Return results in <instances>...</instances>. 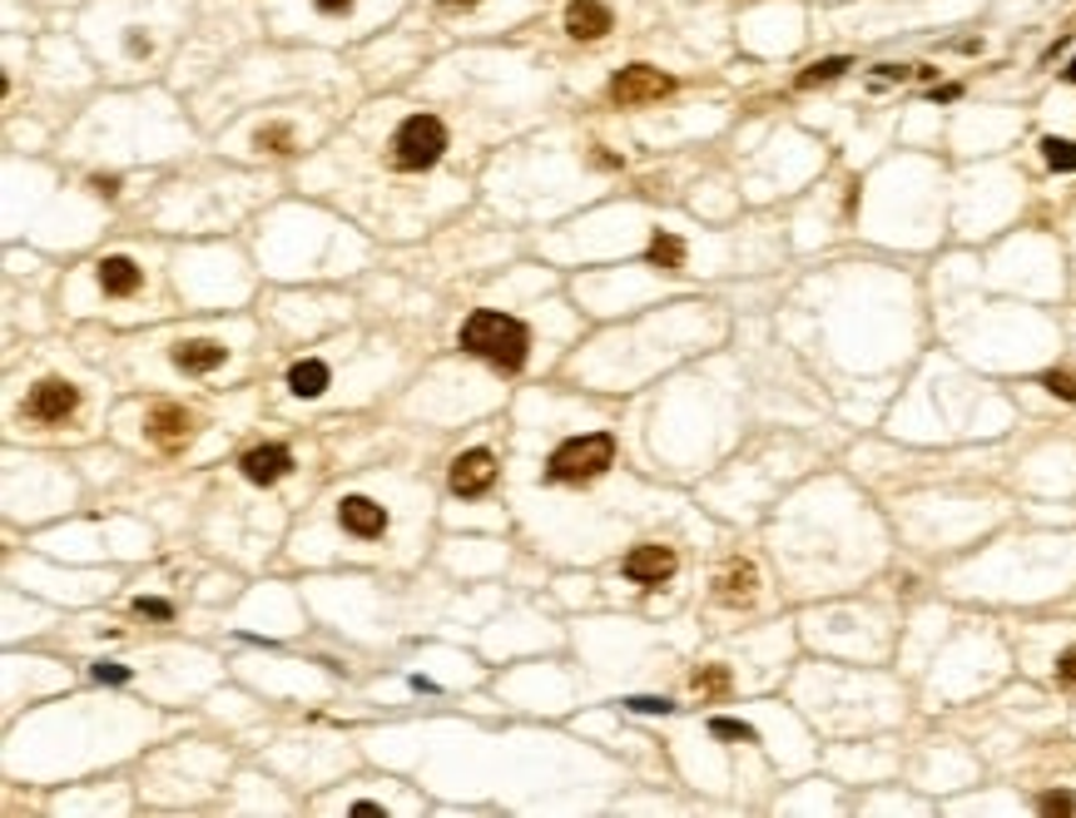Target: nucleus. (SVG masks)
<instances>
[{"instance_id":"nucleus-26","label":"nucleus","mask_w":1076,"mask_h":818,"mask_svg":"<svg viewBox=\"0 0 1076 818\" xmlns=\"http://www.w3.org/2000/svg\"><path fill=\"white\" fill-rule=\"evenodd\" d=\"M630 709H640V715H665L670 699H655V695H635L630 699Z\"/></svg>"},{"instance_id":"nucleus-21","label":"nucleus","mask_w":1076,"mask_h":818,"mask_svg":"<svg viewBox=\"0 0 1076 818\" xmlns=\"http://www.w3.org/2000/svg\"><path fill=\"white\" fill-rule=\"evenodd\" d=\"M1046 392H1052V397H1062V402H1076V378H1072V372H1046Z\"/></svg>"},{"instance_id":"nucleus-32","label":"nucleus","mask_w":1076,"mask_h":818,"mask_svg":"<svg viewBox=\"0 0 1076 818\" xmlns=\"http://www.w3.org/2000/svg\"><path fill=\"white\" fill-rule=\"evenodd\" d=\"M1066 80H1072V85H1076V61H1072V65H1066Z\"/></svg>"},{"instance_id":"nucleus-28","label":"nucleus","mask_w":1076,"mask_h":818,"mask_svg":"<svg viewBox=\"0 0 1076 818\" xmlns=\"http://www.w3.org/2000/svg\"><path fill=\"white\" fill-rule=\"evenodd\" d=\"M313 11H323V15H348V11H352V0H313Z\"/></svg>"},{"instance_id":"nucleus-16","label":"nucleus","mask_w":1076,"mask_h":818,"mask_svg":"<svg viewBox=\"0 0 1076 818\" xmlns=\"http://www.w3.org/2000/svg\"><path fill=\"white\" fill-rule=\"evenodd\" d=\"M650 259H655L660 269H680V263H685V243H680L675 233L660 229L655 239H650Z\"/></svg>"},{"instance_id":"nucleus-30","label":"nucleus","mask_w":1076,"mask_h":818,"mask_svg":"<svg viewBox=\"0 0 1076 818\" xmlns=\"http://www.w3.org/2000/svg\"><path fill=\"white\" fill-rule=\"evenodd\" d=\"M95 189H100L105 199H110V194H120V179H115V174H110V179H95Z\"/></svg>"},{"instance_id":"nucleus-10","label":"nucleus","mask_w":1076,"mask_h":818,"mask_svg":"<svg viewBox=\"0 0 1076 818\" xmlns=\"http://www.w3.org/2000/svg\"><path fill=\"white\" fill-rule=\"evenodd\" d=\"M606 31H610V6H600V0H570L566 6V35L600 41Z\"/></svg>"},{"instance_id":"nucleus-5","label":"nucleus","mask_w":1076,"mask_h":818,"mask_svg":"<svg viewBox=\"0 0 1076 818\" xmlns=\"http://www.w3.org/2000/svg\"><path fill=\"white\" fill-rule=\"evenodd\" d=\"M452 491L457 497H481V491H491V481H497V457L491 451H461L457 461H452Z\"/></svg>"},{"instance_id":"nucleus-15","label":"nucleus","mask_w":1076,"mask_h":818,"mask_svg":"<svg viewBox=\"0 0 1076 818\" xmlns=\"http://www.w3.org/2000/svg\"><path fill=\"white\" fill-rule=\"evenodd\" d=\"M328 378H333V372L323 368L318 358H308V362H293V372H289V388L298 392V397H318V392L328 388Z\"/></svg>"},{"instance_id":"nucleus-27","label":"nucleus","mask_w":1076,"mask_h":818,"mask_svg":"<svg viewBox=\"0 0 1076 818\" xmlns=\"http://www.w3.org/2000/svg\"><path fill=\"white\" fill-rule=\"evenodd\" d=\"M95 679H105V685H124L130 669H124V665H95Z\"/></svg>"},{"instance_id":"nucleus-3","label":"nucleus","mask_w":1076,"mask_h":818,"mask_svg":"<svg viewBox=\"0 0 1076 818\" xmlns=\"http://www.w3.org/2000/svg\"><path fill=\"white\" fill-rule=\"evenodd\" d=\"M610 461H616V441H610L606 432H590V437H570L551 451L546 477L561 481V487H570V481H586V477H596V471H606Z\"/></svg>"},{"instance_id":"nucleus-23","label":"nucleus","mask_w":1076,"mask_h":818,"mask_svg":"<svg viewBox=\"0 0 1076 818\" xmlns=\"http://www.w3.org/2000/svg\"><path fill=\"white\" fill-rule=\"evenodd\" d=\"M1042 814H1076V794H1042Z\"/></svg>"},{"instance_id":"nucleus-8","label":"nucleus","mask_w":1076,"mask_h":818,"mask_svg":"<svg viewBox=\"0 0 1076 818\" xmlns=\"http://www.w3.org/2000/svg\"><path fill=\"white\" fill-rule=\"evenodd\" d=\"M338 521H343V531H348V536H362V541H372V536H382V531H388V511H382L378 501H368V497H348V501H343Z\"/></svg>"},{"instance_id":"nucleus-14","label":"nucleus","mask_w":1076,"mask_h":818,"mask_svg":"<svg viewBox=\"0 0 1076 818\" xmlns=\"http://www.w3.org/2000/svg\"><path fill=\"white\" fill-rule=\"evenodd\" d=\"M150 437L164 441V447H174V441L189 437V417H184V407H154L150 412Z\"/></svg>"},{"instance_id":"nucleus-11","label":"nucleus","mask_w":1076,"mask_h":818,"mask_svg":"<svg viewBox=\"0 0 1076 818\" xmlns=\"http://www.w3.org/2000/svg\"><path fill=\"white\" fill-rule=\"evenodd\" d=\"M754 586H759V570L749 566V560H729L715 580V600L719 606H744V600L754 596Z\"/></svg>"},{"instance_id":"nucleus-18","label":"nucleus","mask_w":1076,"mask_h":818,"mask_svg":"<svg viewBox=\"0 0 1076 818\" xmlns=\"http://www.w3.org/2000/svg\"><path fill=\"white\" fill-rule=\"evenodd\" d=\"M695 695H729V669L725 665H705V669H695Z\"/></svg>"},{"instance_id":"nucleus-17","label":"nucleus","mask_w":1076,"mask_h":818,"mask_svg":"<svg viewBox=\"0 0 1076 818\" xmlns=\"http://www.w3.org/2000/svg\"><path fill=\"white\" fill-rule=\"evenodd\" d=\"M844 70H848V61H844V55H834V61H818V65H808V70L798 75V85H804V90H814V85L838 80V75H844Z\"/></svg>"},{"instance_id":"nucleus-31","label":"nucleus","mask_w":1076,"mask_h":818,"mask_svg":"<svg viewBox=\"0 0 1076 818\" xmlns=\"http://www.w3.org/2000/svg\"><path fill=\"white\" fill-rule=\"evenodd\" d=\"M442 6H447V11H477L481 0H442Z\"/></svg>"},{"instance_id":"nucleus-4","label":"nucleus","mask_w":1076,"mask_h":818,"mask_svg":"<svg viewBox=\"0 0 1076 818\" xmlns=\"http://www.w3.org/2000/svg\"><path fill=\"white\" fill-rule=\"evenodd\" d=\"M675 90V80L670 75H660L655 65H630V70H620L616 80H610V95H616L620 105H650L660 100V95Z\"/></svg>"},{"instance_id":"nucleus-25","label":"nucleus","mask_w":1076,"mask_h":818,"mask_svg":"<svg viewBox=\"0 0 1076 818\" xmlns=\"http://www.w3.org/2000/svg\"><path fill=\"white\" fill-rule=\"evenodd\" d=\"M134 610H140V615H154V620H170L174 615V610H170V600H134Z\"/></svg>"},{"instance_id":"nucleus-7","label":"nucleus","mask_w":1076,"mask_h":818,"mask_svg":"<svg viewBox=\"0 0 1076 818\" xmlns=\"http://www.w3.org/2000/svg\"><path fill=\"white\" fill-rule=\"evenodd\" d=\"M670 576H675V550L670 546H635L626 556V580H635V586H660Z\"/></svg>"},{"instance_id":"nucleus-20","label":"nucleus","mask_w":1076,"mask_h":818,"mask_svg":"<svg viewBox=\"0 0 1076 818\" xmlns=\"http://www.w3.org/2000/svg\"><path fill=\"white\" fill-rule=\"evenodd\" d=\"M259 150L293 154V130H289V124H269V130H259Z\"/></svg>"},{"instance_id":"nucleus-13","label":"nucleus","mask_w":1076,"mask_h":818,"mask_svg":"<svg viewBox=\"0 0 1076 818\" xmlns=\"http://www.w3.org/2000/svg\"><path fill=\"white\" fill-rule=\"evenodd\" d=\"M140 279H144V273H140V263H134V259H105L100 263V288L110 293V298H130V293L140 288Z\"/></svg>"},{"instance_id":"nucleus-24","label":"nucleus","mask_w":1076,"mask_h":818,"mask_svg":"<svg viewBox=\"0 0 1076 818\" xmlns=\"http://www.w3.org/2000/svg\"><path fill=\"white\" fill-rule=\"evenodd\" d=\"M1056 679H1062V685H1076V645L1056 655Z\"/></svg>"},{"instance_id":"nucleus-9","label":"nucleus","mask_w":1076,"mask_h":818,"mask_svg":"<svg viewBox=\"0 0 1076 818\" xmlns=\"http://www.w3.org/2000/svg\"><path fill=\"white\" fill-rule=\"evenodd\" d=\"M239 467H243V477H249L253 487H273V481H283L293 471V451L289 447H253Z\"/></svg>"},{"instance_id":"nucleus-6","label":"nucleus","mask_w":1076,"mask_h":818,"mask_svg":"<svg viewBox=\"0 0 1076 818\" xmlns=\"http://www.w3.org/2000/svg\"><path fill=\"white\" fill-rule=\"evenodd\" d=\"M75 402H80V392H75L70 382L45 378L41 388H31V397H25V412H31L35 422H65L75 412Z\"/></svg>"},{"instance_id":"nucleus-2","label":"nucleus","mask_w":1076,"mask_h":818,"mask_svg":"<svg viewBox=\"0 0 1076 818\" xmlns=\"http://www.w3.org/2000/svg\"><path fill=\"white\" fill-rule=\"evenodd\" d=\"M442 150H447V124H442L437 114H412V120H402L398 134H392V164L407 170V174L432 170V164L442 160Z\"/></svg>"},{"instance_id":"nucleus-22","label":"nucleus","mask_w":1076,"mask_h":818,"mask_svg":"<svg viewBox=\"0 0 1076 818\" xmlns=\"http://www.w3.org/2000/svg\"><path fill=\"white\" fill-rule=\"evenodd\" d=\"M709 729H715L719 739H754V729H749V724H739V719H715V724H709Z\"/></svg>"},{"instance_id":"nucleus-29","label":"nucleus","mask_w":1076,"mask_h":818,"mask_svg":"<svg viewBox=\"0 0 1076 818\" xmlns=\"http://www.w3.org/2000/svg\"><path fill=\"white\" fill-rule=\"evenodd\" d=\"M878 75H883V80H903L907 65H878Z\"/></svg>"},{"instance_id":"nucleus-12","label":"nucleus","mask_w":1076,"mask_h":818,"mask_svg":"<svg viewBox=\"0 0 1076 818\" xmlns=\"http://www.w3.org/2000/svg\"><path fill=\"white\" fill-rule=\"evenodd\" d=\"M224 358H229V352H224V342H209V338L180 342V348H174V368H180V372H214Z\"/></svg>"},{"instance_id":"nucleus-19","label":"nucleus","mask_w":1076,"mask_h":818,"mask_svg":"<svg viewBox=\"0 0 1076 818\" xmlns=\"http://www.w3.org/2000/svg\"><path fill=\"white\" fill-rule=\"evenodd\" d=\"M1042 160L1052 164V170H1076V144L1072 140H1046L1042 144Z\"/></svg>"},{"instance_id":"nucleus-1","label":"nucleus","mask_w":1076,"mask_h":818,"mask_svg":"<svg viewBox=\"0 0 1076 818\" xmlns=\"http://www.w3.org/2000/svg\"><path fill=\"white\" fill-rule=\"evenodd\" d=\"M461 348L471 352V358H487L497 362V368H521L526 362V328H521L517 318H507V313H471L467 328H461Z\"/></svg>"}]
</instances>
